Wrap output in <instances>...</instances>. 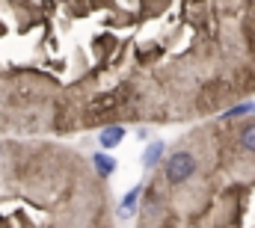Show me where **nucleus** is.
Returning <instances> with one entry per match:
<instances>
[{"label": "nucleus", "instance_id": "20e7f679", "mask_svg": "<svg viewBox=\"0 0 255 228\" xmlns=\"http://www.w3.org/2000/svg\"><path fill=\"white\" fill-rule=\"evenodd\" d=\"M163 151H166L163 139H151V142H148V148L142 151V166H145V169H154V166L163 160Z\"/></svg>", "mask_w": 255, "mask_h": 228}, {"label": "nucleus", "instance_id": "423d86ee", "mask_svg": "<svg viewBox=\"0 0 255 228\" xmlns=\"http://www.w3.org/2000/svg\"><path fill=\"white\" fill-rule=\"evenodd\" d=\"M238 142H241V148H244V151L255 154V118L238 127Z\"/></svg>", "mask_w": 255, "mask_h": 228}, {"label": "nucleus", "instance_id": "7ed1b4c3", "mask_svg": "<svg viewBox=\"0 0 255 228\" xmlns=\"http://www.w3.org/2000/svg\"><path fill=\"white\" fill-rule=\"evenodd\" d=\"M142 193H145V190H142L139 184H136V187H130V190L125 193V199H122V205H119V211H116V214H119L122 220H128V217H133V211H136V205H139Z\"/></svg>", "mask_w": 255, "mask_h": 228}, {"label": "nucleus", "instance_id": "6e6552de", "mask_svg": "<svg viewBox=\"0 0 255 228\" xmlns=\"http://www.w3.org/2000/svg\"><path fill=\"white\" fill-rule=\"evenodd\" d=\"M253 54H255V30H253Z\"/></svg>", "mask_w": 255, "mask_h": 228}, {"label": "nucleus", "instance_id": "0eeeda50", "mask_svg": "<svg viewBox=\"0 0 255 228\" xmlns=\"http://www.w3.org/2000/svg\"><path fill=\"white\" fill-rule=\"evenodd\" d=\"M253 113V104H238V107H232V110H226L223 118H241V115H250Z\"/></svg>", "mask_w": 255, "mask_h": 228}, {"label": "nucleus", "instance_id": "39448f33", "mask_svg": "<svg viewBox=\"0 0 255 228\" xmlns=\"http://www.w3.org/2000/svg\"><path fill=\"white\" fill-rule=\"evenodd\" d=\"M92 166L98 172V178H110V175L116 172V160H113L110 154H104V151H95V154H92Z\"/></svg>", "mask_w": 255, "mask_h": 228}, {"label": "nucleus", "instance_id": "f03ea898", "mask_svg": "<svg viewBox=\"0 0 255 228\" xmlns=\"http://www.w3.org/2000/svg\"><path fill=\"white\" fill-rule=\"evenodd\" d=\"M125 124H107L101 133H98V142H101V148H116V145H122V139H125Z\"/></svg>", "mask_w": 255, "mask_h": 228}, {"label": "nucleus", "instance_id": "f257e3e1", "mask_svg": "<svg viewBox=\"0 0 255 228\" xmlns=\"http://www.w3.org/2000/svg\"><path fill=\"white\" fill-rule=\"evenodd\" d=\"M196 169H199V160H196V154L190 148H175L163 163V178H166L169 187H181L196 175Z\"/></svg>", "mask_w": 255, "mask_h": 228}, {"label": "nucleus", "instance_id": "1a4fd4ad", "mask_svg": "<svg viewBox=\"0 0 255 228\" xmlns=\"http://www.w3.org/2000/svg\"><path fill=\"white\" fill-rule=\"evenodd\" d=\"M253 115H255V101H253Z\"/></svg>", "mask_w": 255, "mask_h": 228}]
</instances>
